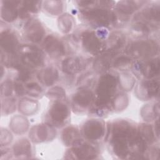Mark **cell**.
I'll return each mask as SVG.
<instances>
[{
    "mask_svg": "<svg viewBox=\"0 0 160 160\" xmlns=\"http://www.w3.org/2000/svg\"><path fill=\"white\" fill-rule=\"evenodd\" d=\"M127 52L131 58L141 59L154 58L159 52V44L153 39H139L127 48Z\"/></svg>",
    "mask_w": 160,
    "mask_h": 160,
    "instance_id": "1",
    "label": "cell"
},
{
    "mask_svg": "<svg viewBox=\"0 0 160 160\" xmlns=\"http://www.w3.org/2000/svg\"><path fill=\"white\" fill-rule=\"evenodd\" d=\"M18 58L21 64L30 69L41 67L44 64V54L34 45H23L18 49Z\"/></svg>",
    "mask_w": 160,
    "mask_h": 160,
    "instance_id": "2",
    "label": "cell"
},
{
    "mask_svg": "<svg viewBox=\"0 0 160 160\" xmlns=\"http://www.w3.org/2000/svg\"><path fill=\"white\" fill-rule=\"evenodd\" d=\"M131 69L134 74L142 79L156 78L159 71V58L138 60L132 63Z\"/></svg>",
    "mask_w": 160,
    "mask_h": 160,
    "instance_id": "3",
    "label": "cell"
},
{
    "mask_svg": "<svg viewBox=\"0 0 160 160\" xmlns=\"http://www.w3.org/2000/svg\"><path fill=\"white\" fill-rule=\"evenodd\" d=\"M100 35L99 32L93 31H84L81 34L82 46L84 50L89 53L95 54L101 51L103 52L104 50L105 42H103V38L106 36Z\"/></svg>",
    "mask_w": 160,
    "mask_h": 160,
    "instance_id": "4",
    "label": "cell"
},
{
    "mask_svg": "<svg viewBox=\"0 0 160 160\" xmlns=\"http://www.w3.org/2000/svg\"><path fill=\"white\" fill-rule=\"evenodd\" d=\"M159 88V78L141 79L136 87V94L141 99H151L158 95Z\"/></svg>",
    "mask_w": 160,
    "mask_h": 160,
    "instance_id": "5",
    "label": "cell"
},
{
    "mask_svg": "<svg viewBox=\"0 0 160 160\" xmlns=\"http://www.w3.org/2000/svg\"><path fill=\"white\" fill-rule=\"evenodd\" d=\"M104 122L101 119H90L87 121L82 128V134L91 141L101 139L104 134Z\"/></svg>",
    "mask_w": 160,
    "mask_h": 160,
    "instance_id": "6",
    "label": "cell"
},
{
    "mask_svg": "<svg viewBox=\"0 0 160 160\" xmlns=\"http://www.w3.org/2000/svg\"><path fill=\"white\" fill-rule=\"evenodd\" d=\"M69 116V109L68 105L62 101L54 102L48 111V117L51 123L60 127L66 122Z\"/></svg>",
    "mask_w": 160,
    "mask_h": 160,
    "instance_id": "7",
    "label": "cell"
},
{
    "mask_svg": "<svg viewBox=\"0 0 160 160\" xmlns=\"http://www.w3.org/2000/svg\"><path fill=\"white\" fill-rule=\"evenodd\" d=\"M93 92L87 88H82L74 95L72 98V106L74 109L79 111H87L88 108L92 106V102L95 99Z\"/></svg>",
    "mask_w": 160,
    "mask_h": 160,
    "instance_id": "8",
    "label": "cell"
},
{
    "mask_svg": "<svg viewBox=\"0 0 160 160\" xmlns=\"http://www.w3.org/2000/svg\"><path fill=\"white\" fill-rule=\"evenodd\" d=\"M42 47L52 58H59L65 53L64 46L62 41L52 35H49L44 38Z\"/></svg>",
    "mask_w": 160,
    "mask_h": 160,
    "instance_id": "9",
    "label": "cell"
},
{
    "mask_svg": "<svg viewBox=\"0 0 160 160\" xmlns=\"http://www.w3.org/2000/svg\"><path fill=\"white\" fill-rule=\"evenodd\" d=\"M72 146L73 147L71 149V154L79 156L80 159L94 158V155H96V149L93 146V144L83 141L79 139Z\"/></svg>",
    "mask_w": 160,
    "mask_h": 160,
    "instance_id": "10",
    "label": "cell"
},
{
    "mask_svg": "<svg viewBox=\"0 0 160 160\" xmlns=\"http://www.w3.org/2000/svg\"><path fill=\"white\" fill-rule=\"evenodd\" d=\"M61 65L63 72L72 74L86 69L88 61L81 57H69L62 61Z\"/></svg>",
    "mask_w": 160,
    "mask_h": 160,
    "instance_id": "11",
    "label": "cell"
},
{
    "mask_svg": "<svg viewBox=\"0 0 160 160\" xmlns=\"http://www.w3.org/2000/svg\"><path fill=\"white\" fill-rule=\"evenodd\" d=\"M4 35L1 33V46L2 51L4 49L5 52L13 55L18 51V40L14 32L7 30L4 32Z\"/></svg>",
    "mask_w": 160,
    "mask_h": 160,
    "instance_id": "12",
    "label": "cell"
},
{
    "mask_svg": "<svg viewBox=\"0 0 160 160\" xmlns=\"http://www.w3.org/2000/svg\"><path fill=\"white\" fill-rule=\"evenodd\" d=\"M24 31L28 39L32 42L41 41L44 34L43 27L41 23L34 19H31L27 22Z\"/></svg>",
    "mask_w": 160,
    "mask_h": 160,
    "instance_id": "13",
    "label": "cell"
},
{
    "mask_svg": "<svg viewBox=\"0 0 160 160\" xmlns=\"http://www.w3.org/2000/svg\"><path fill=\"white\" fill-rule=\"evenodd\" d=\"M4 4L1 7V16L9 22L14 21L19 15V8L21 3L19 1H2Z\"/></svg>",
    "mask_w": 160,
    "mask_h": 160,
    "instance_id": "14",
    "label": "cell"
},
{
    "mask_svg": "<svg viewBox=\"0 0 160 160\" xmlns=\"http://www.w3.org/2000/svg\"><path fill=\"white\" fill-rule=\"evenodd\" d=\"M58 71L54 67H47L38 75L39 81L46 86H51L58 78Z\"/></svg>",
    "mask_w": 160,
    "mask_h": 160,
    "instance_id": "15",
    "label": "cell"
},
{
    "mask_svg": "<svg viewBox=\"0 0 160 160\" xmlns=\"http://www.w3.org/2000/svg\"><path fill=\"white\" fill-rule=\"evenodd\" d=\"M51 127L44 124L34 126L29 132V137L34 142H41L46 140L49 138L48 131Z\"/></svg>",
    "mask_w": 160,
    "mask_h": 160,
    "instance_id": "16",
    "label": "cell"
},
{
    "mask_svg": "<svg viewBox=\"0 0 160 160\" xmlns=\"http://www.w3.org/2000/svg\"><path fill=\"white\" fill-rule=\"evenodd\" d=\"M79 132L74 127H68L64 129L62 133V141L67 146H72L79 139Z\"/></svg>",
    "mask_w": 160,
    "mask_h": 160,
    "instance_id": "17",
    "label": "cell"
},
{
    "mask_svg": "<svg viewBox=\"0 0 160 160\" xmlns=\"http://www.w3.org/2000/svg\"><path fill=\"white\" fill-rule=\"evenodd\" d=\"M133 62L132 58L128 55L116 56L113 60L112 66L115 69L121 71H127L129 68H131Z\"/></svg>",
    "mask_w": 160,
    "mask_h": 160,
    "instance_id": "18",
    "label": "cell"
},
{
    "mask_svg": "<svg viewBox=\"0 0 160 160\" xmlns=\"http://www.w3.org/2000/svg\"><path fill=\"white\" fill-rule=\"evenodd\" d=\"M144 107V112L142 114L143 118L148 121H151L156 119V116L159 115V103H154L152 104H147Z\"/></svg>",
    "mask_w": 160,
    "mask_h": 160,
    "instance_id": "19",
    "label": "cell"
},
{
    "mask_svg": "<svg viewBox=\"0 0 160 160\" xmlns=\"http://www.w3.org/2000/svg\"><path fill=\"white\" fill-rule=\"evenodd\" d=\"M14 154L16 155H28L31 151V146L26 139H21L14 146Z\"/></svg>",
    "mask_w": 160,
    "mask_h": 160,
    "instance_id": "20",
    "label": "cell"
},
{
    "mask_svg": "<svg viewBox=\"0 0 160 160\" xmlns=\"http://www.w3.org/2000/svg\"><path fill=\"white\" fill-rule=\"evenodd\" d=\"M44 4H42L44 9L46 10L47 12H49L52 8H53L52 14L53 15H58L62 11L63 4L62 2L61 1H54V6H52L51 1H45L44 2Z\"/></svg>",
    "mask_w": 160,
    "mask_h": 160,
    "instance_id": "21",
    "label": "cell"
},
{
    "mask_svg": "<svg viewBox=\"0 0 160 160\" xmlns=\"http://www.w3.org/2000/svg\"><path fill=\"white\" fill-rule=\"evenodd\" d=\"M24 87L26 93L34 97L39 96L43 91L42 88L36 82L28 83Z\"/></svg>",
    "mask_w": 160,
    "mask_h": 160,
    "instance_id": "22",
    "label": "cell"
}]
</instances>
